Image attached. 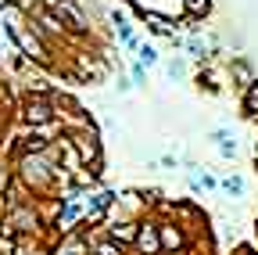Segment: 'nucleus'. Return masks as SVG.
I'll return each instance as SVG.
<instances>
[{
    "mask_svg": "<svg viewBox=\"0 0 258 255\" xmlns=\"http://www.w3.org/2000/svg\"><path fill=\"white\" fill-rule=\"evenodd\" d=\"M137 248H140L144 255H158V251H161V237H158V227L144 223V227L137 230Z\"/></svg>",
    "mask_w": 258,
    "mask_h": 255,
    "instance_id": "obj_1",
    "label": "nucleus"
},
{
    "mask_svg": "<svg viewBox=\"0 0 258 255\" xmlns=\"http://www.w3.org/2000/svg\"><path fill=\"white\" fill-rule=\"evenodd\" d=\"M50 115H54V112H50V105H47L43 97H29V101H25V119H29V122H47Z\"/></svg>",
    "mask_w": 258,
    "mask_h": 255,
    "instance_id": "obj_2",
    "label": "nucleus"
},
{
    "mask_svg": "<svg viewBox=\"0 0 258 255\" xmlns=\"http://www.w3.org/2000/svg\"><path fill=\"white\" fill-rule=\"evenodd\" d=\"M215 144H219V155H222V158H233V155H237V140H233L230 133H215Z\"/></svg>",
    "mask_w": 258,
    "mask_h": 255,
    "instance_id": "obj_3",
    "label": "nucleus"
},
{
    "mask_svg": "<svg viewBox=\"0 0 258 255\" xmlns=\"http://www.w3.org/2000/svg\"><path fill=\"white\" fill-rule=\"evenodd\" d=\"M158 237H161V248H179V244H183V234L172 230V227H161Z\"/></svg>",
    "mask_w": 258,
    "mask_h": 255,
    "instance_id": "obj_4",
    "label": "nucleus"
},
{
    "mask_svg": "<svg viewBox=\"0 0 258 255\" xmlns=\"http://www.w3.org/2000/svg\"><path fill=\"white\" fill-rule=\"evenodd\" d=\"M190 187H194V190H208V187H212V176H208L205 169H190Z\"/></svg>",
    "mask_w": 258,
    "mask_h": 255,
    "instance_id": "obj_5",
    "label": "nucleus"
},
{
    "mask_svg": "<svg viewBox=\"0 0 258 255\" xmlns=\"http://www.w3.org/2000/svg\"><path fill=\"white\" fill-rule=\"evenodd\" d=\"M244 105H247V112H254V115H258V83H251V86H247Z\"/></svg>",
    "mask_w": 258,
    "mask_h": 255,
    "instance_id": "obj_6",
    "label": "nucleus"
},
{
    "mask_svg": "<svg viewBox=\"0 0 258 255\" xmlns=\"http://www.w3.org/2000/svg\"><path fill=\"white\" fill-rule=\"evenodd\" d=\"M222 190H230V194H240V190H244V180H240V176H226V180H222Z\"/></svg>",
    "mask_w": 258,
    "mask_h": 255,
    "instance_id": "obj_7",
    "label": "nucleus"
},
{
    "mask_svg": "<svg viewBox=\"0 0 258 255\" xmlns=\"http://www.w3.org/2000/svg\"><path fill=\"white\" fill-rule=\"evenodd\" d=\"M140 61H144V65H154V61H158L154 47H140Z\"/></svg>",
    "mask_w": 258,
    "mask_h": 255,
    "instance_id": "obj_8",
    "label": "nucleus"
},
{
    "mask_svg": "<svg viewBox=\"0 0 258 255\" xmlns=\"http://www.w3.org/2000/svg\"><path fill=\"white\" fill-rule=\"evenodd\" d=\"M61 255H83V244L79 241H69V244H64V251Z\"/></svg>",
    "mask_w": 258,
    "mask_h": 255,
    "instance_id": "obj_9",
    "label": "nucleus"
},
{
    "mask_svg": "<svg viewBox=\"0 0 258 255\" xmlns=\"http://www.w3.org/2000/svg\"><path fill=\"white\" fill-rule=\"evenodd\" d=\"M97 255H122V248H115V244H101V248H97Z\"/></svg>",
    "mask_w": 258,
    "mask_h": 255,
    "instance_id": "obj_10",
    "label": "nucleus"
},
{
    "mask_svg": "<svg viewBox=\"0 0 258 255\" xmlns=\"http://www.w3.org/2000/svg\"><path fill=\"white\" fill-rule=\"evenodd\" d=\"M111 234H115V241H122V237H133V230H129V227H115Z\"/></svg>",
    "mask_w": 258,
    "mask_h": 255,
    "instance_id": "obj_11",
    "label": "nucleus"
},
{
    "mask_svg": "<svg viewBox=\"0 0 258 255\" xmlns=\"http://www.w3.org/2000/svg\"><path fill=\"white\" fill-rule=\"evenodd\" d=\"M190 4H194V8H208V0H190Z\"/></svg>",
    "mask_w": 258,
    "mask_h": 255,
    "instance_id": "obj_12",
    "label": "nucleus"
}]
</instances>
